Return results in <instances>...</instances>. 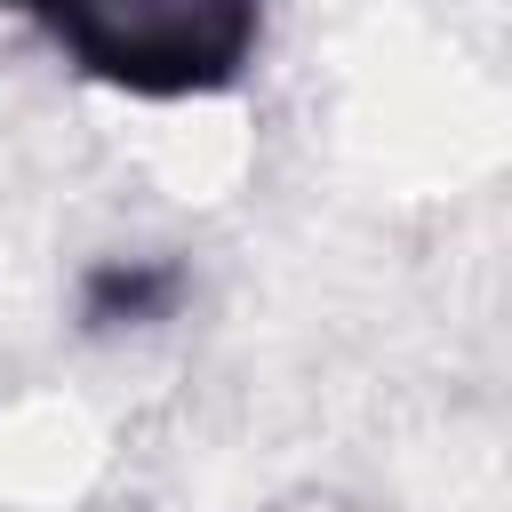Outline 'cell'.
<instances>
[{"label":"cell","instance_id":"obj_3","mask_svg":"<svg viewBox=\"0 0 512 512\" xmlns=\"http://www.w3.org/2000/svg\"><path fill=\"white\" fill-rule=\"evenodd\" d=\"M0 8H8V16H32V24L48 16V0H0Z\"/></svg>","mask_w":512,"mask_h":512},{"label":"cell","instance_id":"obj_2","mask_svg":"<svg viewBox=\"0 0 512 512\" xmlns=\"http://www.w3.org/2000/svg\"><path fill=\"white\" fill-rule=\"evenodd\" d=\"M272 512H360V504H344V496H288V504H272Z\"/></svg>","mask_w":512,"mask_h":512},{"label":"cell","instance_id":"obj_1","mask_svg":"<svg viewBox=\"0 0 512 512\" xmlns=\"http://www.w3.org/2000/svg\"><path fill=\"white\" fill-rule=\"evenodd\" d=\"M40 32L72 72L144 104H184L248 80L264 0H48Z\"/></svg>","mask_w":512,"mask_h":512}]
</instances>
